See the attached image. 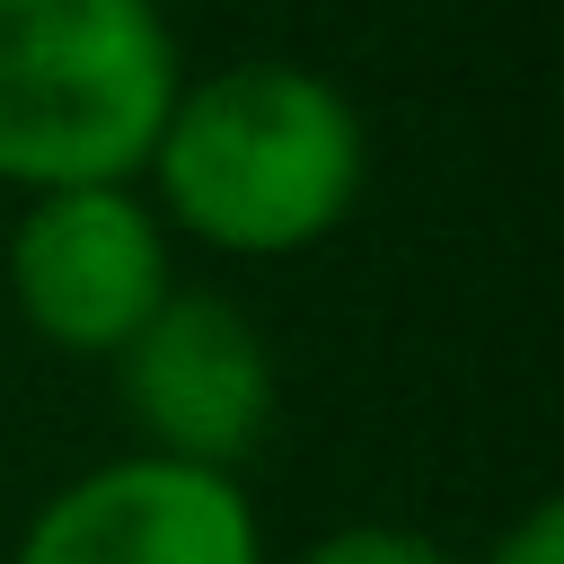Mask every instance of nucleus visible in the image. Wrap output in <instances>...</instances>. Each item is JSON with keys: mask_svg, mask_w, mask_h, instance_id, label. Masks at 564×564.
Masks as SVG:
<instances>
[{"mask_svg": "<svg viewBox=\"0 0 564 564\" xmlns=\"http://www.w3.org/2000/svg\"><path fill=\"white\" fill-rule=\"evenodd\" d=\"M370 185L361 106L291 53H238L220 70H185L159 141L141 159V194L167 238H194L229 264H282L326 247Z\"/></svg>", "mask_w": 564, "mask_h": 564, "instance_id": "obj_1", "label": "nucleus"}, {"mask_svg": "<svg viewBox=\"0 0 564 564\" xmlns=\"http://www.w3.org/2000/svg\"><path fill=\"white\" fill-rule=\"evenodd\" d=\"M176 79L159 0H0V185H141Z\"/></svg>", "mask_w": 564, "mask_h": 564, "instance_id": "obj_2", "label": "nucleus"}, {"mask_svg": "<svg viewBox=\"0 0 564 564\" xmlns=\"http://www.w3.org/2000/svg\"><path fill=\"white\" fill-rule=\"evenodd\" d=\"M0 282L44 352L115 361L132 326L176 291V238L141 185H53L18 194L0 238Z\"/></svg>", "mask_w": 564, "mask_h": 564, "instance_id": "obj_3", "label": "nucleus"}, {"mask_svg": "<svg viewBox=\"0 0 564 564\" xmlns=\"http://www.w3.org/2000/svg\"><path fill=\"white\" fill-rule=\"evenodd\" d=\"M106 370H115V405L132 423V449L247 467L264 449L273 414H282L273 335L229 291H185L176 282Z\"/></svg>", "mask_w": 564, "mask_h": 564, "instance_id": "obj_4", "label": "nucleus"}, {"mask_svg": "<svg viewBox=\"0 0 564 564\" xmlns=\"http://www.w3.org/2000/svg\"><path fill=\"white\" fill-rule=\"evenodd\" d=\"M9 564H264V511L238 467L115 449L26 511Z\"/></svg>", "mask_w": 564, "mask_h": 564, "instance_id": "obj_5", "label": "nucleus"}, {"mask_svg": "<svg viewBox=\"0 0 564 564\" xmlns=\"http://www.w3.org/2000/svg\"><path fill=\"white\" fill-rule=\"evenodd\" d=\"M291 564H458V555L414 520H335L308 546H291Z\"/></svg>", "mask_w": 564, "mask_h": 564, "instance_id": "obj_6", "label": "nucleus"}, {"mask_svg": "<svg viewBox=\"0 0 564 564\" xmlns=\"http://www.w3.org/2000/svg\"><path fill=\"white\" fill-rule=\"evenodd\" d=\"M476 564H564V502L538 494L511 529H494V546H485Z\"/></svg>", "mask_w": 564, "mask_h": 564, "instance_id": "obj_7", "label": "nucleus"}]
</instances>
